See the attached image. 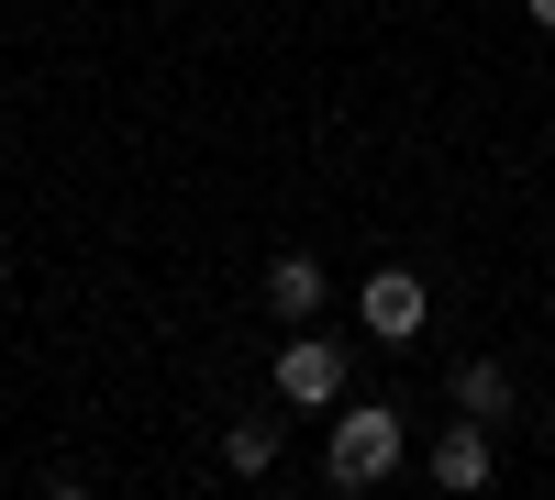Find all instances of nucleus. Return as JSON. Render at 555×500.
Returning a JSON list of instances; mask_svg holds the SVG:
<instances>
[{
  "mask_svg": "<svg viewBox=\"0 0 555 500\" xmlns=\"http://www.w3.org/2000/svg\"><path fill=\"white\" fill-rule=\"evenodd\" d=\"M322 478H334V489H378V478H400V412H389V400H334Z\"/></svg>",
  "mask_w": 555,
  "mask_h": 500,
  "instance_id": "nucleus-1",
  "label": "nucleus"
},
{
  "mask_svg": "<svg viewBox=\"0 0 555 500\" xmlns=\"http://www.w3.org/2000/svg\"><path fill=\"white\" fill-rule=\"evenodd\" d=\"M278 400H289V412H334L345 400V345L334 334H289L278 345Z\"/></svg>",
  "mask_w": 555,
  "mask_h": 500,
  "instance_id": "nucleus-2",
  "label": "nucleus"
},
{
  "mask_svg": "<svg viewBox=\"0 0 555 500\" xmlns=\"http://www.w3.org/2000/svg\"><path fill=\"white\" fill-rule=\"evenodd\" d=\"M356 311H366V334H378V345H411V334L434 323V290L411 279V267H378V279L356 290Z\"/></svg>",
  "mask_w": 555,
  "mask_h": 500,
  "instance_id": "nucleus-3",
  "label": "nucleus"
},
{
  "mask_svg": "<svg viewBox=\"0 0 555 500\" xmlns=\"http://www.w3.org/2000/svg\"><path fill=\"white\" fill-rule=\"evenodd\" d=\"M423 467H434V489H455V500L489 489V467H500V423H478V412H467V423H444Z\"/></svg>",
  "mask_w": 555,
  "mask_h": 500,
  "instance_id": "nucleus-4",
  "label": "nucleus"
},
{
  "mask_svg": "<svg viewBox=\"0 0 555 500\" xmlns=\"http://www.w3.org/2000/svg\"><path fill=\"white\" fill-rule=\"evenodd\" d=\"M322 290H334L322 256H278L267 267V311H278V323H322Z\"/></svg>",
  "mask_w": 555,
  "mask_h": 500,
  "instance_id": "nucleus-5",
  "label": "nucleus"
},
{
  "mask_svg": "<svg viewBox=\"0 0 555 500\" xmlns=\"http://www.w3.org/2000/svg\"><path fill=\"white\" fill-rule=\"evenodd\" d=\"M455 412L512 423V368H500V356H467V368H455Z\"/></svg>",
  "mask_w": 555,
  "mask_h": 500,
  "instance_id": "nucleus-6",
  "label": "nucleus"
},
{
  "mask_svg": "<svg viewBox=\"0 0 555 500\" xmlns=\"http://www.w3.org/2000/svg\"><path fill=\"white\" fill-rule=\"evenodd\" d=\"M222 467H234V478H267V467H278V423H222Z\"/></svg>",
  "mask_w": 555,
  "mask_h": 500,
  "instance_id": "nucleus-7",
  "label": "nucleus"
},
{
  "mask_svg": "<svg viewBox=\"0 0 555 500\" xmlns=\"http://www.w3.org/2000/svg\"><path fill=\"white\" fill-rule=\"evenodd\" d=\"M522 12H533V23H544V34H555V0H522Z\"/></svg>",
  "mask_w": 555,
  "mask_h": 500,
  "instance_id": "nucleus-8",
  "label": "nucleus"
}]
</instances>
